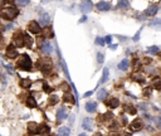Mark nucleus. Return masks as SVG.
<instances>
[{
  "mask_svg": "<svg viewBox=\"0 0 161 136\" xmlns=\"http://www.w3.org/2000/svg\"><path fill=\"white\" fill-rule=\"evenodd\" d=\"M38 124H35V122H29L28 124V131H29L30 135H37L38 134Z\"/></svg>",
  "mask_w": 161,
  "mask_h": 136,
  "instance_id": "dca6fc26",
  "label": "nucleus"
},
{
  "mask_svg": "<svg viewBox=\"0 0 161 136\" xmlns=\"http://www.w3.org/2000/svg\"><path fill=\"white\" fill-rule=\"evenodd\" d=\"M97 9L101 11H108L110 9H111V4L107 1H100L98 4H97Z\"/></svg>",
  "mask_w": 161,
  "mask_h": 136,
  "instance_id": "4468645a",
  "label": "nucleus"
},
{
  "mask_svg": "<svg viewBox=\"0 0 161 136\" xmlns=\"http://www.w3.org/2000/svg\"><path fill=\"white\" fill-rule=\"evenodd\" d=\"M67 119V111H65L64 107H61V109L57 111V121H63V120Z\"/></svg>",
  "mask_w": 161,
  "mask_h": 136,
  "instance_id": "9b49d317",
  "label": "nucleus"
},
{
  "mask_svg": "<svg viewBox=\"0 0 161 136\" xmlns=\"http://www.w3.org/2000/svg\"><path fill=\"white\" fill-rule=\"evenodd\" d=\"M18 15V10L14 8V6H6L1 11H0V17L6 19V20H11Z\"/></svg>",
  "mask_w": 161,
  "mask_h": 136,
  "instance_id": "f03ea898",
  "label": "nucleus"
},
{
  "mask_svg": "<svg viewBox=\"0 0 161 136\" xmlns=\"http://www.w3.org/2000/svg\"><path fill=\"white\" fill-rule=\"evenodd\" d=\"M62 90H63V91H65V92H67V91L69 90V86H68V83H65V82H63V83H62Z\"/></svg>",
  "mask_w": 161,
  "mask_h": 136,
  "instance_id": "e433bc0d",
  "label": "nucleus"
},
{
  "mask_svg": "<svg viewBox=\"0 0 161 136\" xmlns=\"http://www.w3.org/2000/svg\"><path fill=\"white\" fill-rule=\"evenodd\" d=\"M140 33H141V30H138V31H137V34L134 37V40H137V39H138V37H140Z\"/></svg>",
  "mask_w": 161,
  "mask_h": 136,
  "instance_id": "ea45409f",
  "label": "nucleus"
},
{
  "mask_svg": "<svg viewBox=\"0 0 161 136\" xmlns=\"http://www.w3.org/2000/svg\"><path fill=\"white\" fill-rule=\"evenodd\" d=\"M52 67V61H49L48 58H43L38 61V68H40L44 73H48V71Z\"/></svg>",
  "mask_w": 161,
  "mask_h": 136,
  "instance_id": "7ed1b4c3",
  "label": "nucleus"
},
{
  "mask_svg": "<svg viewBox=\"0 0 161 136\" xmlns=\"http://www.w3.org/2000/svg\"><path fill=\"white\" fill-rule=\"evenodd\" d=\"M93 136H102V135H101V134H98V132H97V134H94Z\"/></svg>",
  "mask_w": 161,
  "mask_h": 136,
  "instance_id": "49530a36",
  "label": "nucleus"
},
{
  "mask_svg": "<svg viewBox=\"0 0 161 136\" xmlns=\"http://www.w3.org/2000/svg\"><path fill=\"white\" fill-rule=\"evenodd\" d=\"M108 74H110L108 68H105V69H103L102 78H101V81H100V84H102V83H105V82H107V80H108Z\"/></svg>",
  "mask_w": 161,
  "mask_h": 136,
  "instance_id": "b1692460",
  "label": "nucleus"
},
{
  "mask_svg": "<svg viewBox=\"0 0 161 136\" xmlns=\"http://www.w3.org/2000/svg\"><path fill=\"white\" fill-rule=\"evenodd\" d=\"M118 8L128 9V8H130V0H120V1H118Z\"/></svg>",
  "mask_w": 161,
  "mask_h": 136,
  "instance_id": "393cba45",
  "label": "nucleus"
},
{
  "mask_svg": "<svg viewBox=\"0 0 161 136\" xmlns=\"http://www.w3.org/2000/svg\"><path fill=\"white\" fill-rule=\"evenodd\" d=\"M128 67H130V62H128V59H122L121 63L118 64V68L121 69V71H127Z\"/></svg>",
  "mask_w": 161,
  "mask_h": 136,
  "instance_id": "aec40b11",
  "label": "nucleus"
},
{
  "mask_svg": "<svg viewBox=\"0 0 161 136\" xmlns=\"http://www.w3.org/2000/svg\"><path fill=\"white\" fill-rule=\"evenodd\" d=\"M125 111H127L128 113H131V115H136V109H135L134 106L126 105V106H125Z\"/></svg>",
  "mask_w": 161,
  "mask_h": 136,
  "instance_id": "c85d7f7f",
  "label": "nucleus"
},
{
  "mask_svg": "<svg viewBox=\"0 0 161 136\" xmlns=\"http://www.w3.org/2000/svg\"><path fill=\"white\" fill-rule=\"evenodd\" d=\"M151 92H152V88H151V87H147V88H145V90H144V94H145V96H150Z\"/></svg>",
  "mask_w": 161,
  "mask_h": 136,
  "instance_id": "473e14b6",
  "label": "nucleus"
},
{
  "mask_svg": "<svg viewBox=\"0 0 161 136\" xmlns=\"http://www.w3.org/2000/svg\"><path fill=\"white\" fill-rule=\"evenodd\" d=\"M49 131H50L49 126L45 125V124H42L40 126H38V134H37V135L47 136V135H49Z\"/></svg>",
  "mask_w": 161,
  "mask_h": 136,
  "instance_id": "6e6552de",
  "label": "nucleus"
},
{
  "mask_svg": "<svg viewBox=\"0 0 161 136\" xmlns=\"http://www.w3.org/2000/svg\"><path fill=\"white\" fill-rule=\"evenodd\" d=\"M43 90H44V91H45V92H47V93H50V91H52V88H50V87L48 86V84H47V83H45V84H44V86H43Z\"/></svg>",
  "mask_w": 161,
  "mask_h": 136,
  "instance_id": "4c0bfd02",
  "label": "nucleus"
},
{
  "mask_svg": "<svg viewBox=\"0 0 161 136\" xmlns=\"http://www.w3.org/2000/svg\"><path fill=\"white\" fill-rule=\"evenodd\" d=\"M103 61H105V56H103V53L98 52V53H97V62H98L100 64H102Z\"/></svg>",
  "mask_w": 161,
  "mask_h": 136,
  "instance_id": "7c9ffc66",
  "label": "nucleus"
},
{
  "mask_svg": "<svg viewBox=\"0 0 161 136\" xmlns=\"http://www.w3.org/2000/svg\"><path fill=\"white\" fill-rule=\"evenodd\" d=\"M69 135H71V129H69V127H65V126H63V127L59 129L58 136H69Z\"/></svg>",
  "mask_w": 161,
  "mask_h": 136,
  "instance_id": "6ab92c4d",
  "label": "nucleus"
},
{
  "mask_svg": "<svg viewBox=\"0 0 161 136\" xmlns=\"http://www.w3.org/2000/svg\"><path fill=\"white\" fill-rule=\"evenodd\" d=\"M6 57L8 58H17L18 57V50L17 48H15L14 46H9L8 47V49H6Z\"/></svg>",
  "mask_w": 161,
  "mask_h": 136,
  "instance_id": "1a4fd4ad",
  "label": "nucleus"
},
{
  "mask_svg": "<svg viewBox=\"0 0 161 136\" xmlns=\"http://www.w3.org/2000/svg\"><path fill=\"white\" fill-rule=\"evenodd\" d=\"M157 10H159V6L155 5V4H151L149 8H147V10H146V17H154V15L157 13Z\"/></svg>",
  "mask_w": 161,
  "mask_h": 136,
  "instance_id": "f8f14e48",
  "label": "nucleus"
},
{
  "mask_svg": "<svg viewBox=\"0 0 161 136\" xmlns=\"http://www.w3.org/2000/svg\"><path fill=\"white\" fill-rule=\"evenodd\" d=\"M18 68H20L21 71H30L31 69V59L28 54H23L20 58L18 59L17 63Z\"/></svg>",
  "mask_w": 161,
  "mask_h": 136,
  "instance_id": "f257e3e1",
  "label": "nucleus"
},
{
  "mask_svg": "<svg viewBox=\"0 0 161 136\" xmlns=\"http://www.w3.org/2000/svg\"><path fill=\"white\" fill-rule=\"evenodd\" d=\"M92 93H93V91H90V92H86V93H84V97H90Z\"/></svg>",
  "mask_w": 161,
  "mask_h": 136,
  "instance_id": "a19ab883",
  "label": "nucleus"
},
{
  "mask_svg": "<svg viewBox=\"0 0 161 136\" xmlns=\"http://www.w3.org/2000/svg\"><path fill=\"white\" fill-rule=\"evenodd\" d=\"M110 48H112V49H116V48H117V46H116V44H113V46H110Z\"/></svg>",
  "mask_w": 161,
  "mask_h": 136,
  "instance_id": "c03bdc74",
  "label": "nucleus"
},
{
  "mask_svg": "<svg viewBox=\"0 0 161 136\" xmlns=\"http://www.w3.org/2000/svg\"><path fill=\"white\" fill-rule=\"evenodd\" d=\"M23 39H24V34L21 31H17L13 37V42H14V47H23L24 43H23Z\"/></svg>",
  "mask_w": 161,
  "mask_h": 136,
  "instance_id": "20e7f679",
  "label": "nucleus"
},
{
  "mask_svg": "<svg viewBox=\"0 0 161 136\" xmlns=\"http://www.w3.org/2000/svg\"><path fill=\"white\" fill-rule=\"evenodd\" d=\"M82 127L84 129V130H92L93 129V121L91 120L90 117H87V119H84L83 120V122H82Z\"/></svg>",
  "mask_w": 161,
  "mask_h": 136,
  "instance_id": "2eb2a0df",
  "label": "nucleus"
},
{
  "mask_svg": "<svg viewBox=\"0 0 161 136\" xmlns=\"http://www.w3.org/2000/svg\"><path fill=\"white\" fill-rule=\"evenodd\" d=\"M159 47H150L149 49H147V53H151V54H157L159 53Z\"/></svg>",
  "mask_w": 161,
  "mask_h": 136,
  "instance_id": "c756f323",
  "label": "nucleus"
},
{
  "mask_svg": "<svg viewBox=\"0 0 161 136\" xmlns=\"http://www.w3.org/2000/svg\"><path fill=\"white\" fill-rule=\"evenodd\" d=\"M106 42L110 44V46H111V42H112V37H110V36H107L106 37Z\"/></svg>",
  "mask_w": 161,
  "mask_h": 136,
  "instance_id": "58836bf2",
  "label": "nucleus"
},
{
  "mask_svg": "<svg viewBox=\"0 0 161 136\" xmlns=\"http://www.w3.org/2000/svg\"><path fill=\"white\" fill-rule=\"evenodd\" d=\"M28 29L33 34H38V33H40V25L38 24L35 20H31V21H29V24H28Z\"/></svg>",
  "mask_w": 161,
  "mask_h": 136,
  "instance_id": "0eeeda50",
  "label": "nucleus"
},
{
  "mask_svg": "<svg viewBox=\"0 0 161 136\" xmlns=\"http://www.w3.org/2000/svg\"><path fill=\"white\" fill-rule=\"evenodd\" d=\"M84 20H86V17H83V18H82L81 20H79V23H82V21H84Z\"/></svg>",
  "mask_w": 161,
  "mask_h": 136,
  "instance_id": "a18cd8bd",
  "label": "nucleus"
},
{
  "mask_svg": "<svg viewBox=\"0 0 161 136\" xmlns=\"http://www.w3.org/2000/svg\"><path fill=\"white\" fill-rule=\"evenodd\" d=\"M122 122H124L125 125H127V119H126V116H122Z\"/></svg>",
  "mask_w": 161,
  "mask_h": 136,
  "instance_id": "79ce46f5",
  "label": "nucleus"
},
{
  "mask_svg": "<svg viewBox=\"0 0 161 136\" xmlns=\"http://www.w3.org/2000/svg\"><path fill=\"white\" fill-rule=\"evenodd\" d=\"M63 100H64L65 102L75 103V100L73 98V94H71V93H65V94H64V97H63Z\"/></svg>",
  "mask_w": 161,
  "mask_h": 136,
  "instance_id": "cd10ccee",
  "label": "nucleus"
},
{
  "mask_svg": "<svg viewBox=\"0 0 161 136\" xmlns=\"http://www.w3.org/2000/svg\"><path fill=\"white\" fill-rule=\"evenodd\" d=\"M23 43H24V46H27V47H28V48H31V46H33L34 40H33V38H31V37L29 36V34H24Z\"/></svg>",
  "mask_w": 161,
  "mask_h": 136,
  "instance_id": "f3484780",
  "label": "nucleus"
},
{
  "mask_svg": "<svg viewBox=\"0 0 161 136\" xmlns=\"http://www.w3.org/2000/svg\"><path fill=\"white\" fill-rule=\"evenodd\" d=\"M19 84H20V87H23V88H30L31 81L29 80V78H23V80H20Z\"/></svg>",
  "mask_w": 161,
  "mask_h": 136,
  "instance_id": "412c9836",
  "label": "nucleus"
},
{
  "mask_svg": "<svg viewBox=\"0 0 161 136\" xmlns=\"http://www.w3.org/2000/svg\"><path fill=\"white\" fill-rule=\"evenodd\" d=\"M118 105H120L118 98H115V97H112V98L108 101V106L111 107V109H116V107H118Z\"/></svg>",
  "mask_w": 161,
  "mask_h": 136,
  "instance_id": "5701e85b",
  "label": "nucleus"
},
{
  "mask_svg": "<svg viewBox=\"0 0 161 136\" xmlns=\"http://www.w3.org/2000/svg\"><path fill=\"white\" fill-rule=\"evenodd\" d=\"M58 101H59V97L57 96V94H50L49 96V105L50 106H54L58 103Z\"/></svg>",
  "mask_w": 161,
  "mask_h": 136,
  "instance_id": "a878e982",
  "label": "nucleus"
},
{
  "mask_svg": "<svg viewBox=\"0 0 161 136\" xmlns=\"http://www.w3.org/2000/svg\"><path fill=\"white\" fill-rule=\"evenodd\" d=\"M112 115H113L112 112H107V113H105V116H103V120H111V119H112Z\"/></svg>",
  "mask_w": 161,
  "mask_h": 136,
  "instance_id": "c9c22d12",
  "label": "nucleus"
},
{
  "mask_svg": "<svg viewBox=\"0 0 161 136\" xmlns=\"http://www.w3.org/2000/svg\"><path fill=\"white\" fill-rule=\"evenodd\" d=\"M120 136H131V135L128 134V132H122V134L120 135Z\"/></svg>",
  "mask_w": 161,
  "mask_h": 136,
  "instance_id": "37998d69",
  "label": "nucleus"
},
{
  "mask_svg": "<svg viewBox=\"0 0 161 136\" xmlns=\"http://www.w3.org/2000/svg\"><path fill=\"white\" fill-rule=\"evenodd\" d=\"M50 23V15L48 13H42L39 14V25H43V27H48Z\"/></svg>",
  "mask_w": 161,
  "mask_h": 136,
  "instance_id": "39448f33",
  "label": "nucleus"
},
{
  "mask_svg": "<svg viewBox=\"0 0 161 136\" xmlns=\"http://www.w3.org/2000/svg\"><path fill=\"white\" fill-rule=\"evenodd\" d=\"M107 97V91L105 90V88H102V90L98 91V94H97V98H98L100 101H103Z\"/></svg>",
  "mask_w": 161,
  "mask_h": 136,
  "instance_id": "bb28decb",
  "label": "nucleus"
},
{
  "mask_svg": "<svg viewBox=\"0 0 161 136\" xmlns=\"http://www.w3.org/2000/svg\"><path fill=\"white\" fill-rule=\"evenodd\" d=\"M52 50H53V47L49 42H43L42 43V52L44 53V54H50Z\"/></svg>",
  "mask_w": 161,
  "mask_h": 136,
  "instance_id": "ddd939ff",
  "label": "nucleus"
},
{
  "mask_svg": "<svg viewBox=\"0 0 161 136\" xmlns=\"http://www.w3.org/2000/svg\"><path fill=\"white\" fill-rule=\"evenodd\" d=\"M27 106L30 107V109H35L37 107V102H35V100H34L33 96H29L27 98Z\"/></svg>",
  "mask_w": 161,
  "mask_h": 136,
  "instance_id": "4be33fe9",
  "label": "nucleus"
},
{
  "mask_svg": "<svg viewBox=\"0 0 161 136\" xmlns=\"http://www.w3.org/2000/svg\"><path fill=\"white\" fill-rule=\"evenodd\" d=\"M96 46H105V40L101 37H97L96 38Z\"/></svg>",
  "mask_w": 161,
  "mask_h": 136,
  "instance_id": "2f4dec72",
  "label": "nucleus"
},
{
  "mask_svg": "<svg viewBox=\"0 0 161 136\" xmlns=\"http://www.w3.org/2000/svg\"><path fill=\"white\" fill-rule=\"evenodd\" d=\"M50 136H53V135H50Z\"/></svg>",
  "mask_w": 161,
  "mask_h": 136,
  "instance_id": "09e8293b",
  "label": "nucleus"
},
{
  "mask_svg": "<svg viewBox=\"0 0 161 136\" xmlns=\"http://www.w3.org/2000/svg\"><path fill=\"white\" fill-rule=\"evenodd\" d=\"M93 5H92V1L91 0H84L83 3L81 4V11L83 13V14H87V13H90L92 10Z\"/></svg>",
  "mask_w": 161,
  "mask_h": 136,
  "instance_id": "423d86ee",
  "label": "nucleus"
},
{
  "mask_svg": "<svg viewBox=\"0 0 161 136\" xmlns=\"http://www.w3.org/2000/svg\"><path fill=\"white\" fill-rule=\"evenodd\" d=\"M78 136H87V135H86V134H79Z\"/></svg>",
  "mask_w": 161,
  "mask_h": 136,
  "instance_id": "de8ad7c7",
  "label": "nucleus"
},
{
  "mask_svg": "<svg viewBox=\"0 0 161 136\" xmlns=\"http://www.w3.org/2000/svg\"><path fill=\"white\" fill-rule=\"evenodd\" d=\"M17 3H18V4H20V5H28V4H29V3H30V0H17Z\"/></svg>",
  "mask_w": 161,
  "mask_h": 136,
  "instance_id": "f704fd0d",
  "label": "nucleus"
},
{
  "mask_svg": "<svg viewBox=\"0 0 161 136\" xmlns=\"http://www.w3.org/2000/svg\"><path fill=\"white\" fill-rule=\"evenodd\" d=\"M159 23H160V19H155V20H152L150 23L151 27H156V28H159Z\"/></svg>",
  "mask_w": 161,
  "mask_h": 136,
  "instance_id": "72a5a7b5",
  "label": "nucleus"
},
{
  "mask_svg": "<svg viewBox=\"0 0 161 136\" xmlns=\"http://www.w3.org/2000/svg\"><path fill=\"white\" fill-rule=\"evenodd\" d=\"M130 129L132 131H137V130H141L142 129V121H141L140 119H136V120H134V121L131 122V125H130Z\"/></svg>",
  "mask_w": 161,
  "mask_h": 136,
  "instance_id": "9d476101",
  "label": "nucleus"
},
{
  "mask_svg": "<svg viewBox=\"0 0 161 136\" xmlns=\"http://www.w3.org/2000/svg\"><path fill=\"white\" fill-rule=\"evenodd\" d=\"M96 109H97L96 102H87V103H86V111H87V112L93 113L94 111H96Z\"/></svg>",
  "mask_w": 161,
  "mask_h": 136,
  "instance_id": "a211bd4d",
  "label": "nucleus"
}]
</instances>
